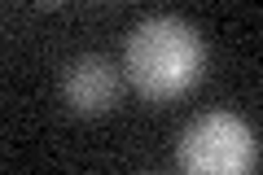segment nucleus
Listing matches in <instances>:
<instances>
[{"label":"nucleus","instance_id":"f257e3e1","mask_svg":"<svg viewBox=\"0 0 263 175\" xmlns=\"http://www.w3.org/2000/svg\"><path fill=\"white\" fill-rule=\"evenodd\" d=\"M123 70H127V83L145 101H176L202 79L206 44L184 18L158 13V18H145L127 35Z\"/></svg>","mask_w":263,"mask_h":175},{"label":"nucleus","instance_id":"f03ea898","mask_svg":"<svg viewBox=\"0 0 263 175\" xmlns=\"http://www.w3.org/2000/svg\"><path fill=\"white\" fill-rule=\"evenodd\" d=\"M176 166L189 175H246L259 166V136L237 114L206 110L180 131Z\"/></svg>","mask_w":263,"mask_h":175},{"label":"nucleus","instance_id":"7ed1b4c3","mask_svg":"<svg viewBox=\"0 0 263 175\" xmlns=\"http://www.w3.org/2000/svg\"><path fill=\"white\" fill-rule=\"evenodd\" d=\"M62 96H66V105H70L75 114L97 119V114L114 110V101H119V70H114L105 57L84 53V57H75V62L66 66Z\"/></svg>","mask_w":263,"mask_h":175},{"label":"nucleus","instance_id":"20e7f679","mask_svg":"<svg viewBox=\"0 0 263 175\" xmlns=\"http://www.w3.org/2000/svg\"><path fill=\"white\" fill-rule=\"evenodd\" d=\"M40 9H57V5H62V0H35Z\"/></svg>","mask_w":263,"mask_h":175}]
</instances>
